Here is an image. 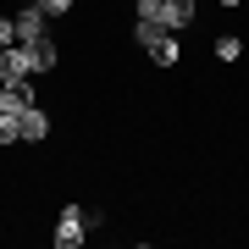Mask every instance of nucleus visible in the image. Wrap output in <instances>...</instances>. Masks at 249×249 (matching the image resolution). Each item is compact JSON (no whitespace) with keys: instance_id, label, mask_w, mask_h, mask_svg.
<instances>
[{"instance_id":"1","label":"nucleus","mask_w":249,"mask_h":249,"mask_svg":"<svg viewBox=\"0 0 249 249\" xmlns=\"http://www.w3.org/2000/svg\"><path fill=\"white\" fill-rule=\"evenodd\" d=\"M89 222H94L89 211H78V205H67V211H61V222H55V249H78L83 238H89V232H83Z\"/></svg>"},{"instance_id":"2","label":"nucleus","mask_w":249,"mask_h":249,"mask_svg":"<svg viewBox=\"0 0 249 249\" xmlns=\"http://www.w3.org/2000/svg\"><path fill=\"white\" fill-rule=\"evenodd\" d=\"M28 78H34L28 45H6V50H0V83H28Z\"/></svg>"},{"instance_id":"3","label":"nucleus","mask_w":249,"mask_h":249,"mask_svg":"<svg viewBox=\"0 0 249 249\" xmlns=\"http://www.w3.org/2000/svg\"><path fill=\"white\" fill-rule=\"evenodd\" d=\"M194 0H160V28H166V34H183L188 22H194Z\"/></svg>"},{"instance_id":"4","label":"nucleus","mask_w":249,"mask_h":249,"mask_svg":"<svg viewBox=\"0 0 249 249\" xmlns=\"http://www.w3.org/2000/svg\"><path fill=\"white\" fill-rule=\"evenodd\" d=\"M11 22H17V45H34V39H45V11H39V6H28V11H17V17H11Z\"/></svg>"},{"instance_id":"5","label":"nucleus","mask_w":249,"mask_h":249,"mask_svg":"<svg viewBox=\"0 0 249 249\" xmlns=\"http://www.w3.org/2000/svg\"><path fill=\"white\" fill-rule=\"evenodd\" d=\"M17 127H22V139H28V144H39V139H45V133H50V116H45V111H39V106H28Z\"/></svg>"},{"instance_id":"6","label":"nucleus","mask_w":249,"mask_h":249,"mask_svg":"<svg viewBox=\"0 0 249 249\" xmlns=\"http://www.w3.org/2000/svg\"><path fill=\"white\" fill-rule=\"evenodd\" d=\"M28 55H34V72H50L55 61H61V55H55V39L45 34V39H34V45H28Z\"/></svg>"},{"instance_id":"7","label":"nucleus","mask_w":249,"mask_h":249,"mask_svg":"<svg viewBox=\"0 0 249 249\" xmlns=\"http://www.w3.org/2000/svg\"><path fill=\"white\" fill-rule=\"evenodd\" d=\"M150 55H155V67H178L183 50H178V39H172V34H160L155 45H150Z\"/></svg>"},{"instance_id":"8","label":"nucleus","mask_w":249,"mask_h":249,"mask_svg":"<svg viewBox=\"0 0 249 249\" xmlns=\"http://www.w3.org/2000/svg\"><path fill=\"white\" fill-rule=\"evenodd\" d=\"M160 34H166V28H160V22H150V17H139V28H133V39H139L144 50H150V45H155Z\"/></svg>"},{"instance_id":"9","label":"nucleus","mask_w":249,"mask_h":249,"mask_svg":"<svg viewBox=\"0 0 249 249\" xmlns=\"http://www.w3.org/2000/svg\"><path fill=\"white\" fill-rule=\"evenodd\" d=\"M238 55H244V45H238L232 34H222V39H216V61H238Z\"/></svg>"},{"instance_id":"10","label":"nucleus","mask_w":249,"mask_h":249,"mask_svg":"<svg viewBox=\"0 0 249 249\" xmlns=\"http://www.w3.org/2000/svg\"><path fill=\"white\" fill-rule=\"evenodd\" d=\"M6 45H17V22H11V17H0V50H6Z\"/></svg>"},{"instance_id":"11","label":"nucleus","mask_w":249,"mask_h":249,"mask_svg":"<svg viewBox=\"0 0 249 249\" xmlns=\"http://www.w3.org/2000/svg\"><path fill=\"white\" fill-rule=\"evenodd\" d=\"M34 6H39V11H45V17H55V11H67V6H72V0H34Z\"/></svg>"},{"instance_id":"12","label":"nucleus","mask_w":249,"mask_h":249,"mask_svg":"<svg viewBox=\"0 0 249 249\" xmlns=\"http://www.w3.org/2000/svg\"><path fill=\"white\" fill-rule=\"evenodd\" d=\"M139 17H150V22H160V0H139Z\"/></svg>"},{"instance_id":"13","label":"nucleus","mask_w":249,"mask_h":249,"mask_svg":"<svg viewBox=\"0 0 249 249\" xmlns=\"http://www.w3.org/2000/svg\"><path fill=\"white\" fill-rule=\"evenodd\" d=\"M222 6H244V0H222Z\"/></svg>"}]
</instances>
